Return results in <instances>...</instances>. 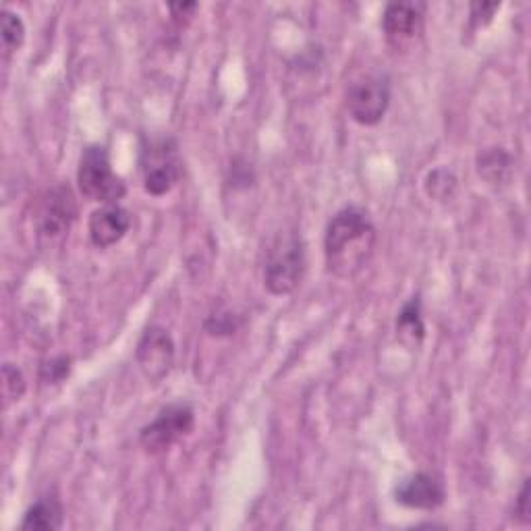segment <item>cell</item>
<instances>
[{
    "mask_svg": "<svg viewBox=\"0 0 531 531\" xmlns=\"http://www.w3.org/2000/svg\"><path fill=\"white\" fill-rule=\"evenodd\" d=\"M390 104V86L382 75H366L347 92V110L359 125H378Z\"/></svg>",
    "mask_w": 531,
    "mask_h": 531,
    "instance_id": "6",
    "label": "cell"
},
{
    "mask_svg": "<svg viewBox=\"0 0 531 531\" xmlns=\"http://www.w3.org/2000/svg\"><path fill=\"white\" fill-rule=\"evenodd\" d=\"M457 189V179L451 171L446 169H436L428 175V181H426V191L430 198L434 200H449L451 195L455 193Z\"/></svg>",
    "mask_w": 531,
    "mask_h": 531,
    "instance_id": "16",
    "label": "cell"
},
{
    "mask_svg": "<svg viewBox=\"0 0 531 531\" xmlns=\"http://www.w3.org/2000/svg\"><path fill=\"white\" fill-rule=\"evenodd\" d=\"M195 426V413L187 403H173L164 407L154 422L142 428L139 432V444L150 455H158L169 451L173 444H177L181 438L189 436Z\"/></svg>",
    "mask_w": 531,
    "mask_h": 531,
    "instance_id": "5",
    "label": "cell"
},
{
    "mask_svg": "<svg viewBox=\"0 0 531 531\" xmlns=\"http://www.w3.org/2000/svg\"><path fill=\"white\" fill-rule=\"evenodd\" d=\"M69 372H71V359L61 355L50 361H44V366L40 368V380L44 384H59L69 376Z\"/></svg>",
    "mask_w": 531,
    "mask_h": 531,
    "instance_id": "18",
    "label": "cell"
},
{
    "mask_svg": "<svg viewBox=\"0 0 531 531\" xmlns=\"http://www.w3.org/2000/svg\"><path fill=\"white\" fill-rule=\"evenodd\" d=\"M3 393L7 403L19 401L25 395V378L13 363H5L3 366Z\"/></svg>",
    "mask_w": 531,
    "mask_h": 531,
    "instance_id": "17",
    "label": "cell"
},
{
    "mask_svg": "<svg viewBox=\"0 0 531 531\" xmlns=\"http://www.w3.org/2000/svg\"><path fill=\"white\" fill-rule=\"evenodd\" d=\"M77 216V204L69 187L61 185L46 193L38 212V227L46 237L65 235Z\"/></svg>",
    "mask_w": 531,
    "mask_h": 531,
    "instance_id": "9",
    "label": "cell"
},
{
    "mask_svg": "<svg viewBox=\"0 0 531 531\" xmlns=\"http://www.w3.org/2000/svg\"><path fill=\"white\" fill-rule=\"evenodd\" d=\"M513 160L502 148H490L478 156V173L492 185L509 181Z\"/></svg>",
    "mask_w": 531,
    "mask_h": 531,
    "instance_id": "14",
    "label": "cell"
},
{
    "mask_svg": "<svg viewBox=\"0 0 531 531\" xmlns=\"http://www.w3.org/2000/svg\"><path fill=\"white\" fill-rule=\"evenodd\" d=\"M63 507L57 498H40L36 505L27 509L21 521V529L57 531L63 527Z\"/></svg>",
    "mask_w": 531,
    "mask_h": 531,
    "instance_id": "13",
    "label": "cell"
},
{
    "mask_svg": "<svg viewBox=\"0 0 531 531\" xmlns=\"http://www.w3.org/2000/svg\"><path fill=\"white\" fill-rule=\"evenodd\" d=\"M0 32H3V48L9 57V54H13L17 48H21V44L25 40V25L17 13L5 9L3 11V27H0Z\"/></svg>",
    "mask_w": 531,
    "mask_h": 531,
    "instance_id": "15",
    "label": "cell"
},
{
    "mask_svg": "<svg viewBox=\"0 0 531 531\" xmlns=\"http://www.w3.org/2000/svg\"><path fill=\"white\" fill-rule=\"evenodd\" d=\"M498 9H500L498 3H473L471 5V23H473V27L488 25Z\"/></svg>",
    "mask_w": 531,
    "mask_h": 531,
    "instance_id": "20",
    "label": "cell"
},
{
    "mask_svg": "<svg viewBox=\"0 0 531 531\" xmlns=\"http://www.w3.org/2000/svg\"><path fill=\"white\" fill-rule=\"evenodd\" d=\"M195 9H198V5H195V3H189V5H171V13H173V17H181V15L191 13V11H195Z\"/></svg>",
    "mask_w": 531,
    "mask_h": 531,
    "instance_id": "22",
    "label": "cell"
},
{
    "mask_svg": "<svg viewBox=\"0 0 531 531\" xmlns=\"http://www.w3.org/2000/svg\"><path fill=\"white\" fill-rule=\"evenodd\" d=\"M397 337L407 347H419L426 337V326L422 318V301L419 297H411L397 318Z\"/></svg>",
    "mask_w": 531,
    "mask_h": 531,
    "instance_id": "12",
    "label": "cell"
},
{
    "mask_svg": "<svg viewBox=\"0 0 531 531\" xmlns=\"http://www.w3.org/2000/svg\"><path fill=\"white\" fill-rule=\"evenodd\" d=\"M144 187L152 195L169 193L183 175V160L177 139L171 135L150 137L139 156Z\"/></svg>",
    "mask_w": 531,
    "mask_h": 531,
    "instance_id": "3",
    "label": "cell"
},
{
    "mask_svg": "<svg viewBox=\"0 0 531 531\" xmlns=\"http://www.w3.org/2000/svg\"><path fill=\"white\" fill-rule=\"evenodd\" d=\"M426 5L424 3H390L382 15L386 42L395 50H411L424 36Z\"/></svg>",
    "mask_w": 531,
    "mask_h": 531,
    "instance_id": "7",
    "label": "cell"
},
{
    "mask_svg": "<svg viewBox=\"0 0 531 531\" xmlns=\"http://www.w3.org/2000/svg\"><path fill=\"white\" fill-rule=\"evenodd\" d=\"M515 513L517 517L521 519V523H529L531 521V515H529V480L523 482L521 490H519V496H517V505H515Z\"/></svg>",
    "mask_w": 531,
    "mask_h": 531,
    "instance_id": "21",
    "label": "cell"
},
{
    "mask_svg": "<svg viewBox=\"0 0 531 531\" xmlns=\"http://www.w3.org/2000/svg\"><path fill=\"white\" fill-rule=\"evenodd\" d=\"M77 183L88 200L100 202L104 206L117 204L127 193V185L113 171V166H110V158L104 146H90L83 150L79 158Z\"/></svg>",
    "mask_w": 531,
    "mask_h": 531,
    "instance_id": "4",
    "label": "cell"
},
{
    "mask_svg": "<svg viewBox=\"0 0 531 531\" xmlns=\"http://www.w3.org/2000/svg\"><path fill=\"white\" fill-rule=\"evenodd\" d=\"M376 227L366 210L343 208L332 216L324 235L328 270L339 278H353L374 256Z\"/></svg>",
    "mask_w": 531,
    "mask_h": 531,
    "instance_id": "1",
    "label": "cell"
},
{
    "mask_svg": "<svg viewBox=\"0 0 531 531\" xmlns=\"http://www.w3.org/2000/svg\"><path fill=\"white\" fill-rule=\"evenodd\" d=\"M446 498L442 482L432 473L419 471L411 478L403 480L395 490V500L407 509L419 511H434L438 509Z\"/></svg>",
    "mask_w": 531,
    "mask_h": 531,
    "instance_id": "10",
    "label": "cell"
},
{
    "mask_svg": "<svg viewBox=\"0 0 531 531\" xmlns=\"http://www.w3.org/2000/svg\"><path fill=\"white\" fill-rule=\"evenodd\" d=\"M206 330L214 337H222V334H233L237 330V320L231 314H218L210 316L206 320Z\"/></svg>",
    "mask_w": 531,
    "mask_h": 531,
    "instance_id": "19",
    "label": "cell"
},
{
    "mask_svg": "<svg viewBox=\"0 0 531 531\" xmlns=\"http://www.w3.org/2000/svg\"><path fill=\"white\" fill-rule=\"evenodd\" d=\"M135 359L150 382L164 380L175 366V341L171 332L162 326L146 328L137 343Z\"/></svg>",
    "mask_w": 531,
    "mask_h": 531,
    "instance_id": "8",
    "label": "cell"
},
{
    "mask_svg": "<svg viewBox=\"0 0 531 531\" xmlns=\"http://www.w3.org/2000/svg\"><path fill=\"white\" fill-rule=\"evenodd\" d=\"M131 227V214L119 204H108L90 216V239L96 247H110L119 243Z\"/></svg>",
    "mask_w": 531,
    "mask_h": 531,
    "instance_id": "11",
    "label": "cell"
},
{
    "mask_svg": "<svg viewBox=\"0 0 531 531\" xmlns=\"http://www.w3.org/2000/svg\"><path fill=\"white\" fill-rule=\"evenodd\" d=\"M305 272V245L299 233H278L268 249L264 285L272 295L293 293Z\"/></svg>",
    "mask_w": 531,
    "mask_h": 531,
    "instance_id": "2",
    "label": "cell"
}]
</instances>
